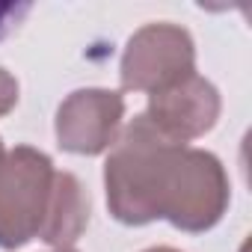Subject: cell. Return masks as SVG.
<instances>
[{
    "instance_id": "obj_11",
    "label": "cell",
    "mask_w": 252,
    "mask_h": 252,
    "mask_svg": "<svg viewBox=\"0 0 252 252\" xmlns=\"http://www.w3.org/2000/svg\"><path fill=\"white\" fill-rule=\"evenodd\" d=\"M0 152H3V140H0Z\"/></svg>"
},
{
    "instance_id": "obj_8",
    "label": "cell",
    "mask_w": 252,
    "mask_h": 252,
    "mask_svg": "<svg viewBox=\"0 0 252 252\" xmlns=\"http://www.w3.org/2000/svg\"><path fill=\"white\" fill-rule=\"evenodd\" d=\"M15 104H18V80L6 68H0V119L12 113Z\"/></svg>"
},
{
    "instance_id": "obj_2",
    "label": "cell",
    "mask_w": 252,
    "mask_h": 252,
    "mask_svg": "<svg viewBox=\"0 0 252 252\" xmlns=\"http://www.w3.org/2000/svg\"><path fill=\"white\" fill-rule=\"evenodd\" d=\"M57 190L54 160L33 149L15 146L0 152V249L15 252L42 240Z\"/></svg>"
},
{
    "instance_id": "obj_5",
    "label": "cell",
    "mask_w": 252,
    "mask_h": 252,
    "mask_svg": "<svg viewBox=\"0 0 252 252\" xmlns=\"http://www.w3.org/2000/svg\"><path fill=\"white\" fill-rule=\"evenodd\" d=\"M125 119V95L116 89H74L57 110V143L68 155L95 158L116 146Z\"/></svg>"
},
{
    "instance_id": "obj_4",
    "label": "cell",
    "mask_w": 252,
    "mask_h": 252,
    "mask_svg": "<svg viewBox=\"0 0 252 252\" xmlns=\"http://www.w3.org/2000/svg\"><path fill=\"white\" fill-rule=\"evenodd\" d=\"M220 113H222L220 89L208 77L190 74V77L149 95V107H146V113H140V119L160 140L187 146L214 128Z\"/></svg>"
},
{
    "instance_id": "obj_10",
    "label": "cell",
    "mask_w": 252,
    "mask_h": 252,
    "mask_svg": "<svg viewBox=\"0 0 252 252\" xmlns=\"http://www.w3.org/2000/svg\"><path fill=\"white\" fill-rule=\"evenodd\" d=\"M54 252H74V249H54Z\"/></svg>"
},
{
    "instance_id": "obj_9",
    "label": "cell",
    "mask_w": 252,
    "mask_h": 252,
    "mask_svg": "<svg viewBox=\"0 0 252 252\" xmlns=\"http://www.w3.org/2000/svg\"><path fill=\"white\" fill-rule=\"evenodd\" d=\"M143 252H181V249H172V246H152V249H143Z\"/></svg>"
},
{
    "instance_id": "obj_1",
    "label": "cell",
    "mask_w": 252,
    "mask_h": 252,
    "mask_svg": "<svg viewBox=\"0 0 252 252\" xmlns=\"http://www.w3.org/2000/svg\"><path fill=\"white\" fill-rule=\"evenodd\" d=\"M104 193L122 225L166 220L187 234L211 231L231 202L225 166L214 152L166 143L140 116L107 155Z\"/></svg>"
},
{
    "instance_id": "obj_6",
    "label": "cell",
    "mask_w": 252,
    "mask_h": 252,
    "mask_svg": "<svg viewBox=\"0 0 252 252\" xmlns=\"http://www.w3.org/2000/svg\"><path fill=\"white\" fill-rule=\"evenodd\" d=\"M89 225V196L74 172H57V190L51 220L42 231V243L54 249H71Z\"/></svg>"
},
{
    "instance_id": "obj_7",
    "label": "cell",
    "mask_w": 252,
    "mask_h": 252,
    "mask_svg": "<svg viewBox=\"0 0 252 252\" xmlns=\"http://www.w3.org/2000/svg\"><path fill=\"white\" fill-rule=\"evenodd\" d=\"M30 9L33 3H27V0H0V42L30 15Z\"/></svg>"
},
{
    "instance_id": "obj_3",
    "label": "cell",
    "mask_w": 252,
    "mask_h": 252,
    "mask_svg": "<svg viewBox=\"0 0 252 252\" xmlns=\"http://www.w3.org/2000/svg\"><path fill=\"white\" fill-rule=\"evenodd\" d=\"M190 74H196V42L178 24H146L128 39L122 51L119 77L125 92L155 95Z\"/></svg>"
}]
</instances>
